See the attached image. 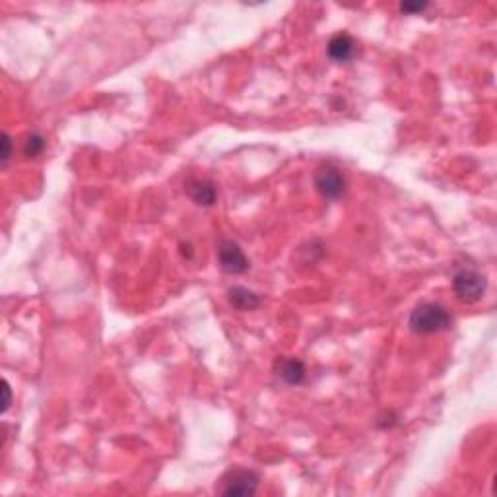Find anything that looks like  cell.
I'll return each mask as SVG.
<instances>
[{
    "label": "cell",
    "mask_w": 497,
    "mask_h": 497,
    "mask_svg": "<svg viewBox=\"0 0 497 497\" xmlns=\"http://www.w3.org/2000/svg\"><path fill=\"white\" fill-rule=\"evenodd\" d=\"M453 325L450 313L433 301L419 303L410 315V330L416 334H433L447 330Z\"/></svg>",
    "instance_id": "6da1fadb"
},
{
    "label": "cell",
    "mask_w": 497,
    "mask_h": 497,
    "mask_svg": "<svg viewBox=\"0 0 497 497\" xmlns=\"http://www.w3.org/2000/svg\"><path fill=\"white\" fill-rule=\"evenodd\" d=\"M188 196L193 198L198 206H212L217 198L216 186L208 181H193L188 185Z\"/></svg>",
    "instance_id": "9c48e42d"
},
{
    "label": "cell",
    "mask_w": 497,
    "mask_h": 497,
    "mask_svg": "<svg viewBox=\"0 0 497 497\" xmlns=\"http://www.w3.org/2000/svg\"><path fill=\"white\" fill-rule=\"evenodd\" d=\"M427 8V2H402L400 4V12L404 14H416V12H424Z\"/></svg>",
    "instance_id": "8fae6325"
},
{
    "label": "cell",
    "mask_w": 497,
    "mask_h": 497,
    "mask_svg": "<svg viewBox=\"0 0 497 497\" xmlns=\"http://www.w3.org/2000/svg\"><path fill=\"white\" fill-rule=\"evenodd\" d=\"M315 186L325 198L336 200L346 191V177L342 175L340 169H336L333 165H325L315 173Z\"/></svg>",
    "instance_id": "5b68a950"
},
{
    "label": "cell",
    "mask_w": 497,
    "mask_h": 497,
    "mask_svg": "<svg viewBox=\"0 0 497 497\" xmlns=\"http://www.w3.org/2000/svg\"><path fill=\"white\" fill-rule=\"evenodd\" d=\"M43 148H45L43 136L37 134V132H31V134H28L25 142H23V154L28 155V157H37L43 152Z\"/></svg>",
    "instance_id": "30bf717a"
},
{
    "label": "cell",
    "mask_w": 497,
    "mask_h": 497,
    "mask_svg": "<svg viewBox=\"0 0 497 497\" xmlns=\"http://www.w3.org/2000/svg\"><path fill=\"white\" fill-rule=\"evenodd\" d=\"M261 476L248 468H233L220 480L217 491L227 497H248L258 488Z\"/></svg>",
    "instance_id": "7a4b0ae2"
},
{
    "label": "cell",
    "mask_w": 497,
    "mask_h": 497,
    "mask_svg": "<svg viewBox=\"0 0 497 497\" xmlns=\"http://www.w3.org/2000/svg\"><path fill=\"white\" fill-rule=\"evenodd\" d=\"M305 365L295 357H287L278 361V377L282 381H286L287 385H301L305 381Z\"/></svg>",
    "instance_id": "52a82bcc"
},
{
    "label": "cell",
    "mask_w": 497,
    "mask_h": 497,
    "mask_svg": "<svg viewBox=\"0 0 497 497\" xmlns=\"http://www.w3.org/2000/svg\"><path fill=\"white\" fill-rule=\"evenodd\" d=\"M217 261L227 274H243L248 270V258L243 248L232 239H222L217 245Z\"/></svg>",
    "instance_id": "277c9868"
},
{
    "label": "cell",
    "mask_w": 497,
    "mask_h": 497,
    "mask_svg": "<svg viewBox=\"0 0 497 497\" xmlns=\"http://www.w3.org/2000/svg\"><path fill=\"white\" fill-rule=\"evenodd\" d=\"M2 393H4V402H2V414H6L10 404H12V388L8 385V381H2Z\"/></svg>",
    "instance_id": "4fadbf2b"
},
{
    "label": "cell",
    "mask_w": 497,
    "mask_h": 497,
    "mask_svg": "<svg viewBox=\"0 0 497 497\" xmlns=\"http://www.w3.org/2000/svg\"><path fill=\"white\" fill-rule=\"evenodd\" d=\"M0 155H2V165H6L10 155H12V140H10L6 132L2 134V154Z\"/></svg>",
    "instance_id": "7c38bea8"
},
{
    "label": "cell",
    "mask_w": 497,
    "mask_h": 497,
    "mask_svg": "<svg viewBox=\"0 0 497 497\" xmlns=\"http://www.w3.org/2000/svg\"><path fill=\"white\" fill-rule=\"evenodd\" d=\"M227 299H229V303H232L235 309L239 311L256 309V307L261 305V299H258V295H256L255 292H251L247 287L241 286L232 287V289L227 292Z\"/></svg>",
    "instance_id": "ba28073f"
},
{
    "label": "cell",
    "mask_w": 497,
    "mask_h": 497,
    "mask_svg": "<svg viewBox=\"0 0 497 497\" xmlns=\"http://www.w3.org/2000/svg\"><path fill=\"white\" fill-rule=\"evenodd\" d=\"M328 56L336 62H346L356 54V41L349 37L348 33H336L330 41H328Z\"/></svg>",
    "instance_id": "8992f818"
},
{
    "label": "cell",
    "mask_w": 497,
    "mask_h": 497,
    "mask_svg": "<svg viewBox=\"0 0 497 497\" xmlns=\"http://www.w3.org/2000/svg\"><path fill=\"white\" fill-rule=\"evenodd\" d=\"M453 287L460 301L476 303L486 294L488 282H486V276L476 268H460L453 278Z\"/></svg>",
    "instance_id": "3957f363"
}]
</instances>
